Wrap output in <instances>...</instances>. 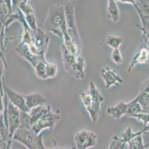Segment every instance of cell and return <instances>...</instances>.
Masks as SVG:
<instances>
[{"label": "cell", "mask_w": 149, "mask_h": 149, "mask_svg": "<svg viewBox=\"0 0 149 149\" xmlns=\"http://www.w3.org/2000/svg\"><path fill=\"white\" fill-rule=\"evenodd\" d=\"M147 133H148V135H149V132H147Z\"/></svg>", "instance_id": "41"}, {"label": "cell", "mask_w": 149, "mask_h": 149, "mask_svg": "<svg viewBox=\"0 0 149 149\" xmlns=\"http://www.w3.org/2000/svg\"><path fill=\"white\" fill-rule=\"evenodd\" d=\"M8 7L9 10L12 12L13 11V2H12V0H4Z\"/></svg>", "instance_id": "35"}, {"label": "cell", "mask_w": 149, "mask_h": 149, "mask_svg": "<svg viewBox=\"0 0 149 149\" xmlns=\"http://www.w3.org/2000/svg\"><path fill=\"white\" fill-rule=\"evenodd\" d=\"M23 0H12L13 2V11L12 12H16L19 8V5L22 2Z\"/></svg>", "instance_id": "32"}, {"label": "cell", "mask_w": 149, "mask_h": 149, "mask_svg": "<svg viewBox=\"0 0 149 149\" xmlns=\"http://www.w3.org/2000/svg\"><path fill=\"white\" fill-rule=\"evenodd\" d=\"M116 2H122V3L131 4V5H132L134 7V8H136V6L135 0H116Z\"/></svg>", "instance_id": "33"}, {"label": "cell", "mask_w": 149, "mask_h": 149, "mask_svg": "<svg viewBox=\"0 0 149 149\" xmlns=\"http://www.w3.org/2000/svg\"><path fill=\"white\" fill-rule=\"evenodd\" d=\"M149 148H145V149H148Z\"/></svg>", "instance_id": "40"}, {"label": "cell", "mask_w": 149, "mask_h": 149, "mask_svg": "<svg viewBox=\"0 0 149 149\" xmlns=\"http://www.w3.org/2000/svg\"><path fill=\"white\" fill-rule=\"evenodd\" d=\"M98 136L95 133L82 129L74 135V142L77 149H91L97 144Z\"/></svg>", "instance_id": "6"}, {"label": "cell", "mask_w": 149, "mask_h": 149, "mask_svg": "<svg viewBox=\"0 0 149 149\" xmlns=\"http://www.w3.org/2000/svg\"><path fill=\"white\" fill-rule=\"evenodd\" d=\"M59 149H61V148H59ZM70 149H77V147H75V148H70Z\"/></svg>", "instance_id": "39"}, {"label": "cell", "mask_w": 149, "mask_h": 149, "mask_svg": "<svg viewBox=\"0 0 149 149\" xmlns=\"http://www.w3.org/2000/svg\"><path fill=\"white\" fill-rule=\"evenodd\" d=\"M101 78L103 81L106 90H109L113 86H119L123 83V79L116 70L105 66L101 69Z\"/></svg>", "instance_id": "9"}, {"label": "cell", "mask_w": 149, "mask_h": 149, "mask_svg": "<svg viewBox=\"0 0 149 149\" xmlns=\"http://www.w3.org/2000/svg\"><path fill=\"white\" fill-rule=\"evenodd\" d=\"M127 109H128V102L121 101L115 106L108 107L106 113L116 121H118L124 115H127Z\"/></svg>", "instance_id": "13"}, {"label": "cell", "mask_w": 149, "mask_h": 149, "mask_svg": "<svg viewBox=\"0 0 149 149\" xmlns=\"http://www.w3.org/2000/svg\"><path fill=\"white\" fill-rule=\"evenodd\" d=\"M147 65L149 66V52H148V64Z\"/></svg>", "instance_id": "38"}, {"label": "cell", "mask_w": 149, "mask_h": 149, "mask_svg": "<svg viewBox=\"0 0 149 149\" xmlns=\"http://www.w3.org/2000/svg\"><path fill=\"white\" fill-rule=\"evenodd\" d=\"M11 13L4 0H0V21L5 24L8 16Z\"/></svg>", "instance_id": "22"}, {"label": "cell", "mask_w": 149, "mask_h": 149, "mask_svg": "<svg viewBox=\"0 0 149 149\" xmlns=\"http://www.w3.org/2000/svg\"><path fill=\"white\" fill-rule=\"evenodd\" d=\"M107 17L113 23H117L120 21V12L116 0H108Z\"/></svg>", "instance_id": "14"}, {"label": "cell", "mask_w": 149, "mask_h": 149, "mask_svg": "<svg viewBox=\"0 0 149 149\" xmlns=\"http://www.w3.org/2000/svg\"><path fill=\"white\" fill-rule=\"evenodd\" d=\"M126 148L127 145L123 143L121 138L115 135L110 142L108 149H125Z\"/></svg>", "instance_id": "21"}, {"label": "cell", "mask_w": 149, "mask_h": 149, "mask_svg": "<svg viewBox=\"0 0 149 149\" xmlns=\"http://www.w3.org/2000/svg\"><path fill=\"white\" fill-rule=\"evenodd\" d=\"M20 110L8 101L7 108V121L8 126L9 136L10 140H13L15 132L19 128L21 125L20 121Z\"/></svg>", "instance_id": "7"}, {"label": "cell", "mask_w": 149, "mask_h": 149, "mask_svg": "<svg viewBox=\"0 0 149 149\" xmlns=\"http://www.w3.org/2000/svg\"><path fill=\"white\" fill-rule=\"evenodd\" d=\"M7 68H8V66L4 62L2 57H0V86H3V81L5 80L4 71H5V69H7Z\"/></svg>", "instance_id": "29"}, {"label": "cell", "mask_w": 149, "mask_h": 149, "mask_svg": "<svg viewBox=\"0 0 149 149\" xmlns=\"http://www.w3.org/2000/svg\"><path fill=\"white\" fill-rule=\"evenodd\" d=\"M105 43L109 47L112 48L113 49H120V46L124 43V38L116 35H109L107 36Z\"/></svg>", "instance_id": "16"}, {"label": "cell", "mask_w": 149, "mask_h": 149, "mask_svg": "<svg viewBox=\"0 0 149 149\" xmlns=\"http://www.w3.org/2000/svg\"><path fill=\"white\" fill-rule=\"evenodd\" d=\"M10 149H11V148H10Z\"/></svg>", "instance_id": "42"}, {"label": "cell", "mask_w": 149, "mask_h": 149, "mask_svg": "<svg viewBox=\"0 0 149 149\" xmlns=\"http://www.w3.org/2000/svg\"><path fill=\"white\" fill-rule=\"evenodd\" d=\"M26 102V105L29 110L36 107L45 106L47 104V98L40 93H33L24 95Z\"/></svg>", "instance_id": "12"}, {"label": "cell", "mask_w": 149, "mask_h": 149, "mask_svg": "<svg viewBox=\"0 0 149 149\" xmlns=\"http://www.w3.org/2000/svg\"><path fill=\"white\" fill-rule=\"evenodd\" d=\"M58 73V67L55 64L47 63L46 65V80L50 78H54Z\"/></svg>", "instance_id": "23"}, {"label": "cell", "mask_w": 149, "mask_h": 149, "mask_svg": "<svg viewBox=\"0 0 149 149\" xmlns=\"http://www.w3.org/2000/svg\"><path fill=\"white\" fill-rule=\"evenodd\" d=\"M111 58L112 62H113L117 66L122 65L124 63V58H123V54H122L120 49H113V52H112L111 55Z\"/></svg>", "instance_id": "26"}, {"label": "cell", "mask_w": 149, "mask_h": 149, "mask_svg": "<svg viewBox=\"0 0 149 149\" xmlns=\"http://www.w3.org/2000/svg\"><path fill=\"white\" fill-rule=\"evenodd\" d=\"M15 50H16V52L18 54V55H19L22 58L28 61L33 67H34L36 64L39 61H40V58L32 53L28 44L20 42L18 46L15 48Z\"/></svg>", "instance_id": "10"}, {"label": "cell", "mask_w": 149, "mask_h": 149, "mask_svg": "<svg viewBox=\"0 0 149 149\" xmlns=\"http://www.w3.org/2000/svg\"><path fill=\"white\" fill-rule=\"evenodd\" d=\"M3 90L5 95H7L8 101L13 104L16 107L19 109L21 112H29V109L26 105L25 96L24 95L19 93L13 89L10 88L5 84V80L3 81Z\"/></svg>", "instance_id": "8"}, {"label": "cell", "mask_w": 149, "mask_h": 149, "mask_svg": "<svg viewBox=\"0 0 149 149\" xmlns=\"http://www.w3.org/2000/svg\"><path fill=\"white\" fill-rule=\"evenodd\" d=\"M149 148V143L145 145L143 134L136 136L127 144V149H145Z\"/></svg>", "instance_id": "17"}, {"label": "cell", "mask_w": 149, "mask_h": 149, "mask_svg": "<svg viewBox=\"0 0 149 149\" xmlns=\"http://www.w3.org/2000/svg\"><path fill=\"white\" fill-rule=\"evenodd\" d=\"M50 37L41 28L31 31V43L29 47L33 54L37 56L40 61H45V54L48 52Z\"/></svg>", "instance_id": "3"}, {"label": "cell", "mask_w": 149, "mask_h": 149, "mask_svg": "<svg viewBox=\"0 0 149 149\" xmlns=\"http://www.w3.org/2000/svg\"><path fill=\"white\" fill-rule=\"evenodd\" d=\"M65 20L68 34L70 39L80 49H82V41L77 29L75 15V2L65 6Z\"/></svg>", "instance_id": "4"}, {"label": "cell", "mask_w": 149, "mask_h": 149, "mask_svg": "<svg viewBox=\"0 0 149 149\" xmlns=\"http://www.w3.org/2000/svg\"><path fill=\"white\" fill-rule=\"evenodd\" d=\"M138 102L143 108V111L147 108L149 105V93L144 92H139L136 95Z\"/></svg>", "instance_id": "24"}, {"label": "cell", "mask_w": 149, "mask_h": 149, "mask_svg": "<svg viewBox=\"0 0 149 149\" xmlns=\"http://www.w3.org/2000/svg\"><path fill=\"white\" fill-rule=\"evenodd\" d=\"M25 20L27 22V24L29 26V28H31V31H35V30H36L39 28L37 26V21H36V18L34 13L25 15Z\"/></svg>", "instance_id": "27"}, {"label": "cell", "mask_w": 149, "mask_h": 149, "mask_svg": "<svg viewBox=\"0 0 149 149\" xmlns=\"http://www.w3.org/2000/svg\"><path fill=\"white\" fill-rule=\"evenodd\" d=\"M61 52L65 72L77 80H82L85 77L86 64L85 59L81 54L77 56L70 53L63 43L61 45Z\"/></svg>", "instance_id": "1"}, {"label": "cell", "mask_w": 149, "mask_h": 149, "mask_svg": "<svg viewBox=\"0 0 149 149\" xmlns=\"http://www.w3.org/2000/svg\"><path fill=\"white\" fill-rule=\"evenodd\" d=\"M45 149H59V148H58V147H56H56L51 148H45Z\"/></svg>", "instance_id": "37"}, {"label": "cell", "mask_w": 149, "mask_h": 149, "mask_svg": "<svg viewBox=\"0 0 149 149\" xmlns=\"http://www.w3.org/2000/svg\"><path fill=\"white\" fill-rule=\"evenodd\" d=\"M49 105L48 106H40L36 107L34 108H32L29 110L28 114L30 117V121H31V127L34 125L35 123L40 119L45 114L50 108Z\"/></svg>", "instance_id": "15"}, {"label": "cell", "mask_w": 149, "mask_h": 149, "mask_svg": "<svg viewBox=\"0 0 149 149\" xmlns=\"http://www.w3.org/2000/svg\"><path fill=\"white\" fill-rule=\"evenodd\" d=\"M5 29H6V28H5V24H4L2 22L0 21V37L5 35Z\"/></svg>", "instance_id": "34"}, {"label": "cell", "mask_w": 149, "mask_h": 149, "mask_svg": "<svg viewBox=\"0 0 149 149\" xmlns=\"http://www.w3.org/2000/svg\"><path fill=\"white\" fill-rule=\"evenodd\" d=\"M60 119V114L58 112L53 111L51 107H50L48 112L31 127V129L33 130L36 134H40L42 131L47 129L52 131Z\"/></svg>", "instance_id": "5"}, {"label": "cell", "mask_w": 149, "mask_h": 149, "mask_svg": "<svg viewBox=\"0 0 149 149\" xmlns=\"http://www.w3.org/2000/svg\"><path fill=\"white\" fill-rule=\"evenodd\" d=\"M28 2H29V0H23L22 2L19 5V8L24 13V15L34 13V11H33V8L31 6V5L28 3Z\"/></svg>", "instance_id": "28"}, {"label": "cell", "mask_w": 149, "mask_h": 149, "mask_svg": "<svg viewBox=\"0 0 149 149\" xmlns=\"http://www.w3.org/2000/svg\"><path fill=\"white\" fill-rule=\"evenodd\" d=\"M139 92H144L149 93V78L148 79H146V80L143 82V84L141 85Z\"/></svg>", "instance_id": "31"}, {"label": "cell", "mask_w": 149, "mask_h": 149, "mask_svg": "<svg viewBox=\"0 0 149 149\" xmlns=\"http://www.w3.org/2000/svg\"><path fill=\"white\" fill-rule=\"evenodd\" d=\"M142 131L144 132V133H147V132H149V124L146 127H143V130Z\"/></svg>", "instance_id": "36"}, {"label": "cell", "mask_w": 149, "mask_h": 149, "mask_svg": "<svg viewBox=\"0 0 149 149\" xmlns=\"http://www.w3.org/2000/svg\"><path fill=\"white\" fill-rule=\"evenodd\" d=\"M47 61H40L36 64L34 67L35 74L38 78L41 80H46V65H47Z\"/></svg>", "instance_id": "20"}, {"label": "cell", "mask_w": 149, "mask_h": 149, "mask_svg": "<svg viewBox=\"0 0 149 149\" xmlns=\"http://www.w3.org/2000/svg\"><path fill=\"white\" fill-rule=\"evenodd\" d=\"M141 112H143V108L138 102L136 97L134 98L133 100L128 102V109H127L128 116L136 114V113H139Z\"/></svg>", "instance_id": "19"}, {"label": "cell", "mask_w": 149, "mask_h": 149, "mask_svg": "<svg viewBox=\"0 0 149 149\" xmlns=\"http://www.w3.org/2000/svg\"><path fill=\"white\" fill-rule=\"evenodd\" d=\"M5 93L3 90V86H0V117L2 116L5 109Z\"/></svg>", "instance_id": "30"}, {"label": "cell", "mask_w": 149, "mask_h": 149, "mask_svg": "<svg viewBox=\"0 0 149 149\" xmlns=\"http://www.w3.org/2000/svg\"><path fill=\"white\" fill-rule=\"evenodd\" d=\"M149 49L146 43L143 42V45L139 48L137 52L134 54L128 66V72H131L132 69L137 65L141 64H148V60Z\"/></svg>", "instance_id": "11"}, {"label": "cell", "mask_w": 149, "mask_h": 149, "mask_svg": "<svg viewBox=\"0 0 149 149\" xmlns=\"http://www.w3.org/2000/svg\"><path fill=\"white\" fill-rule=\"evenodd\" d=\"M13 140L19 142L28 149H45L42 134H36L31 128L19 127L13 136Z\"/></svg>", "instance_id": "2"}, {"label": "cell", "mask_w": 149, "mask_h": 149, "mask_svg": "<svg viewBox=\"0 0 149 149\" xmlns=\"http://www.w3.org/2000/svg\"><path fill=\"white\" fill-rule=\"evenodd\" d=\"M143 133H144V132H143L142 130L138 131V132H134V131H132V128H131V127H128L125 130L124 132L122 133V136L120 138H121V139L123 140V143L127 145V144H128L131 140H132L134 138H135L136 136H139V135L140 134H143Z\"/></svg>", "instance_id": "18"}, {"label": "cell", "mask_w": 149, "mask_h": 149, "mask_svg": "<svg viewBox=\"0 0 149 149\" xmlns=\"http://www.w3.org/2000/svg\"><path fill=\"white\" fill-rule=\"evenodd\" d=\"M148 149H149V148H148Z\"/></svg>", "instance_id": "43"}, {"label": "cell", "mask_w": 149, "mask_h": 149, "mask_svg": "<svg viewBox=\"0 0 149 149\" xmlns=\"http://www.w3.org/2000/svg\"><path fill=\"white\" fill-rule=\"evenodd\" d=\"M130 118H134L136 119L139 120L141 122L143 123V126H147L149 124V113L148 112H141L139 113L136 114H133L131 116H128Z\"/></svg>", "instance_id": "25"}]
</instances>
